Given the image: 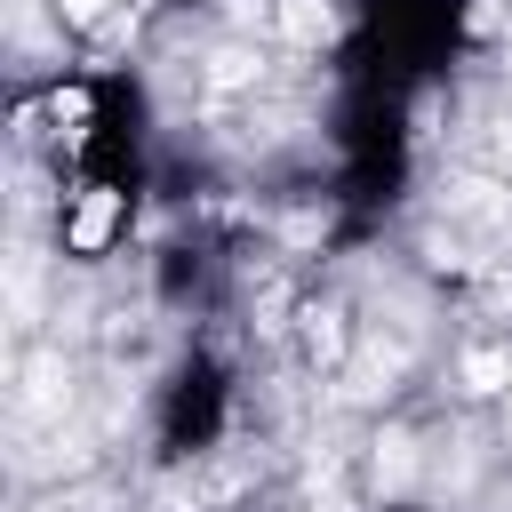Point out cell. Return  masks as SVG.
<instances>
[{
	"label": "cell",
	"instance_id": "2",
	"mask_svg": "<svg viewBox=\"0 0 512 512\" xmlns=\"http://www.w3.org/2000/svg\"><path fill=\"white\" fill-rule=\"evenodd\" d=\"M280 32H288L296 48H320V40L336 32V8H328V0H280Z\"/></svg>",
	"mask_w": 512,
	"mask_h": 512
},
{
	"label": "cell",
	"instance_id": "4",
	"mask_svg": "<svg viewBox=\"0 0 512 512\" xmlns=\"http://www.w3.org/2000/svg\"><path fill=\"white\" fill-rule=\"evenodd\" d=\"M248 72H256V56H240V48H224V56H216V72H208V80H216V88H240V80H248Z\"/></svg>",
	"mask_w": 512,
	"mask_h": 512
},
{
	"label": "cell",
	"instance_id": "3",
	"mask_svg": "<svg viewBox=\"0 0 512 512\" xmlns=\"http://www.w3.org/2000/svg\"><path fill=\"white\" fill-rule=\"evenodd\" d=\"M464 384H472V392H504V384H512V360L480 344V352H464Z\"/></svg>",
	"mask_w": 512,
	"mask_h": 512
},
{
	"label": "cell",
	"instance_id": "5",
	"mask_svg": "<svg viewBox=\"0 0 512 512\" xmlns=\"http://www.w3.org/2000/svg\"><path fill=\"white\" fill-rule=\"evenodd\" d=\"M344 352V328H336V312H320L312 320V360H336Z\"/></svg>",
	"mask_w": 512,
	"mask_h": 512
},
{
	"label": "cell",
	"instance_id": "6",
	"mask_svg": "<svg viewBox=\"0 0 512 512\" xmlns=\"http://www.w3.org/2000/svg\"><path fill=\"white\" fill-rule=\"evenodd\" d=\"M104 8H112V0H56V16H64V24H96Z\"/></svg>",
	"mask_w": 512,
	"mask_h": 512
},
{
	"label": "cell",
	"instance_id": "1",
	"mask_svg": "<svg viewBox=\"0 0 512 512\" xmlns=\"http://www.w3.org/2000/svg\"><path fill=\"white\" fill-rule=\"evenodd\" d=\"M112 224H120V192H88L80 208H72V224H64V240H72V256H96L104 240H112Z\"/></svg>",
	"mask_w": 512,
	"mask_h": 512
}]
</instances>
